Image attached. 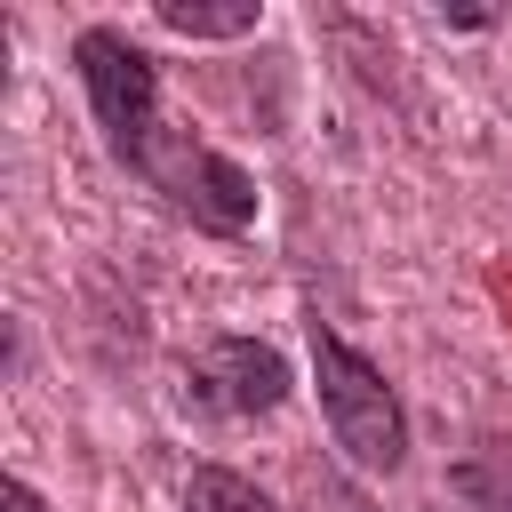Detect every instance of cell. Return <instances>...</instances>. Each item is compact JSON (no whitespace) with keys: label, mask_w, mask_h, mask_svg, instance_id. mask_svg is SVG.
<instances>
[{"label":"cell","mask_w":512,"mask_h":512,"mask_svg":"<svg viewBox=\"0 0 512 512\" xmlns=\"http://www.w3.org/2000/svg\"><path fill=\"white\" fill-rule=\"evenodd\" d=\"M160 24L184 32V40H232L256 24V0H232V8H192V0H160Z\"/></svg>","instance_id":"6"},{"label":"cell","mask_w":512,"mask_h":512,"mask_svg":"<svg viewBox=\"0 0 512 512\" xmlns=\"http://www.w3.org/2000/svg\"><path fill=\"white\" fill-rule=\"evenodd\" d=\"M8 512H48V504H40V488H32V480H8Z\"/></svg>","instance_id":"7"},{"label":"cell","mask_w":512,"mask_h":512,"mask_svg":"<svg viewBox=\"0 0 512 512\" xmlns=\"http://www.w3.org/2000/svg\"><path fill=\"white\" fill-rule=\"evenodd\" d=\"M312 384H320V416H328L336 448H344L360 472H400V456H408L400 392H392L384 368H376L368 352H352L328 320H312Z\"/></svg>","instance_id":"2"},{"label":"cell","mask_w":512,"mask_h":512,"mask_svg":"<svg viewBox=\"0 0 512 512\" xmlns=\"http://www.w3.org/2000/svg\"><path fill=\"white\" fill-rule=\"evenodd\" d=\"M184 512H280L256 480H240V472H224V464H200L192 480H184Z\"/></svg>","instance_id":"5"},{"label":"cell","mask_w":512,"mask_h":512,"mask_svg":"<svg viewBox=\"0 0 512 512\" xmlns=\"http://www.w3.org/2000/svg\"><path fill=\"white\" fill-rule=\"evenodd\" d=\"M184 384H192V408H208V416H272L288 400V360L256 336H216L184 368Z\"/></svg>","instance_id":"3"},{"label":"cell","mask_w":512,"mask_h":512,"mask_svg":"<svg viewBox=\"0 0 512 512\" xmlns=\"http://www.w3.org/2000/svg\"><path fill=\"white\" fill-rule=\"evenodd\" d=\"M448 488L464 512H512V432H480L448 464Z\"/></svg>","instance_id":"4"},{"label":"cell","mask_w":512,"mask_h":512,"mask_svg":"<svg viewBox=\"0 0 512 512\" xmlns=\"http://www.w3.org/2000/svg\"><path fill=\"white\" fill-rule=\"evenodd\" d=\"M72 64H80L88 112H96V128H104V144H112L120 168H136V176H144L168 208H184L200 232H224V240H232V232L256 224V176H248L240 160H224L216 144L168 128V112H160V72H152V56H144L120 24H88V32L72 40Z\"/></svg>","instance_id":"1"}]
</instances>
